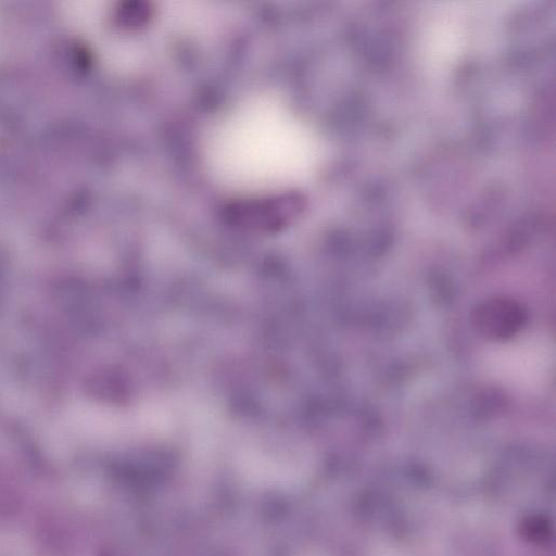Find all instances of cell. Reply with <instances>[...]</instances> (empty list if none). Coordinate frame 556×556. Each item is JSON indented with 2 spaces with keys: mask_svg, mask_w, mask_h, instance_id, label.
I'll use <instances>...</instances> for the list:
<instances>
[{
  "mask_svg": "<svg viewBox=\"0 0 556 556\" xmlns=\"http://www.w3.org/2000/svg\"><path fill=\"white\" fill-rule=\"evenodd\" d=\"M526 315L513 299L494 296L482 302L475 311L473 321L478 331L493 339H505L516 333Z\"/></svg>",
  "mask_w": 556,
  "mask_h": 556,
  "instance_id": "obj_1",
  "label": "cell"
}]
</instances>
